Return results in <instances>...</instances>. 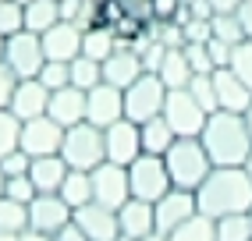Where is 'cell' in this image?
Returning <instances> with one entry per match:
<instances>
[{"label": "cell", "instance_id": "6da1fadb", "mask_svg": "<svg viewBox=\"0 0 252 241\" xmlns=\"http://www.w3.org/2000/svg\"><path fill=\"white\" fill-rule=\"evenodd\" d=\"M199 213L213 220L231 216V213H249L252 210V178L245 167H213L210 178L195 188Z\"/></svg>", "mask_w": 252, "mask_h": 241}, {"label": "cell", "instance_id": "7a4b0ae2", "mask_svg": "<svg viewBox=\"0 0 252 241\" xmlns=\"http://www.w3.org/2000/svg\"><path fill=\"white\" fill-rule=\"evenodd\" d=\"M199 139H203L213 167H245L249 152H252V135L245 124V114L213 110L206 117V128Z\"/></svg>", "mask_w": 252, "mask_h": 241}, {"label": "cell", "instance_id": "3957f363", "mask_svg": "<svg viewBox=\"0 0 252 241\" xmlns=\"http://www.w3.org/2000/svg\"><path fill=\"white\" fill-rule=\"evenodd\" d=\"M163 163H167V174H171V184L185 188V192H195L213 170V160L203 139H174L171 149L163 152Z\"/></svg>", "mask_w": 252, "mask_h": 241}, {"label": "cell", "instance_id": "277c9868", "mask_svg": "<svg viewBox=\"0 0 252 241\" xmlns=\"http://www.w3.org/2000/svg\"><path fill=\"white\" fill-rule=\"evenodd\" d=\"M61 156L71 170H96L107 160V139L103 128L89 124V120H78V124L64 128V142H61Z\"/></svg>", "mask_w": 252, "mask_h": 241}, {"label": "cell", "instance_id": "5b68a950", "mask_svg": "<svg viewBox=\"0 0 252 241\" xmlns=\"http://www.w3.org/2000/svg\"><path fill=\"white\" fill-rule=\"evenodd\" d=\"M163 99H167V85L160 82V75L157 71H142L125 89V117L135 120V124H146V120L163 114Z\"/></svg>", "mask_w": 252, "mask_h": 241}, {"label": "cell", "instance_id": "8992f818", "mask_svg": "<svg viewBox=\"0 0 252 241\" xmlns=\"http://www.w3.org/2000/svg\"><path fill=\"white\" fill-rule=\"evenodd\" d=\"M206 110L199 107V99L189 92V89H167V99H163V120L171 124V131L178 139H199L206 128Z\"/></svg>", "mask_w": 252, "mask_h": 241}, {"label": "cell", "instance_id": "52a82bcc", "mask_svg": "<svg viewBox=\"0 0 252 241\" xmlns=\"http://www.w3.org/2000/svg\"><path fill=\"white\" fill-rule=\"evenodd\" d=\"M128 188H131V199H146V202L163 199L174 188L163 156H149V152H142L139 160H131L128 163Z\"/></svg>", "mask_w": 252, "mask_h": 241}, {"label": "cell", "instance_id": "ba28073f", "mask_svg": "<svg viewBox=\"0 0 252 241\" xmlns=\"http://www.w3.org/2000/svg\"><path fill=\"white\" fill-rule=\"evenodd\" d=\"M4 64L11 67L14 75L22 78H36L39 67L46 64V54H43V39L36 36V32H14V36H7V46H4Z\"/></svg>", "mask_w": 252, "mask_h": 241}, {"label": "cell", "instance_id": "9c48e42d", "mask_svg": "<svg viewBox=\"0 0 252 241\" xmlns=\"http://www.w3.org/2000/svg\"><path fill=\"white\" fill-rule=\"evenodd\" d=\"M61 142H64V128L50 114L32 117V120H22V142H18V149H25L32 160L61 152Z\"/></svg>", "mask_w": 252, "mask_h": 241}, {"label": "cell", "instance_id": "30bf717a", "mask_svg": "<svg viewBox=\"0 0 252 241\" xmlns=\"http://www.w3.org/2000/svg\"><path fill=\"white\" fill-rule=\"evenodd\" d=\"M89 174H93V199H96V202L110 206V210H121V206L131 199V188H128V167L103 160L96 170H89Z\"/></svg>", "mask_w": 252, "mask_h": 241}, {"label": "cell", "instance_id": "8fae6325", "mask_svg": "<svg viewBox=\"0 0 252 241\" xmlns=\"http://www.w3.org/2000/svg\"><path fill=\"white\" fill-rule=\"evenodd\" d=\"M121 117H125V89L99 82L86 92V120L89 124L110 128L114 120H121Z\"/></svg>", "mask_w": 252, "mask_h": 241}, {"label": "cell", "instance_id": "7c38bea8", "mask_svg": "<svg viewBox=\"0 0 252 241\" xmlns=\"http://www.w3.org/2000/svg\"><path fill=\"white\" fill-rule=\"evenodd\" d=\"M103 139H107V160L110 163H121L128 167L131 160L142 156V135H139V124L135 120H114L110 128H103Z\"/></svg>", "mask_w": 252, "mask_h": 241}, {"label": "cell", "instance_id": "4fadbf2b", "mask_svg": "<svg viewBox=\"0 0 252 241\" xmlns=\"http://www.w3.org/2000/svg\"><path fill=\"white\" fill-rule=\"evenodd\" d=\"M82 231L89 234V241H117L121 238V223H117V210H110V206L103 202H86V206H78L75 216H71Z\"/></svg>", "mask_w": 252, "mask_h": 241}, {"label": "cell", "instance_id": "5bb4252c", "mask_svg": "<svg viewBox=\"0 0 252 241\" xmlns=\"http://www.w3.org/2000/svg\"><path fill=\"white\" fill-rule=\"evenodd\" d=\"M199 213V202L195 192H185V188H171L163 199L153 202V216H157V231L160 234H171L178 223H185L189 216Z\"/></svg>", "mask_w": 252, "mask_h": 241}, {"label": "cell", "instance_id": "9a60e30c", "mask_svg": "<svg viewBox=\"0 0 252 241\" xmlns=\"http://www.w3.org/2000/svg\"><path fill=\"white\" fill-rule=\"evenodd\" d=\"M75 210L61 195H36L29 202V227L46 231V234H57L64 223H71Z\"/></svg>", "mask_w": 252, "mask_h": 241}, {"label": "cell", "instance_id": "2e32d148", "mask_svg": "<svg viewBox=\"0 0 252 241\" xmlns=\"http://www.w3.org/2000/svg\"><path fill=\"white\" fill-rule=\"evenodd\" d=\"M39 39H43L46 60H68V64H71V60L82 54V25H75V22H57V25H50Z\"/></svg>", "mask_w": 252, "mask_h": 241}, {"label": "cell", "instance_id": "e0dca14e", "mask_svg": "<svg viewBox=\"0 0 252 241\" xmlns=\"http://www.w3.org/2000/svg\"><path fill=\"white\" fill-rule=\"evenodd\" d=\"M213 89H217V110L245 114L252 107V89L231 71V67H217L213 71Z\"/></svg>", "mask_w": 252, "mask_h": 241}, {"label": "cell", "instance_id": "ac0fdd59", "mask_svg": "<svg viewBox=\"0 0 252 241\" xmlns=\"http://www.w3.org/2000/svg\"><path fill=\"white\" fill-rule=\"evenodd\" d=\"M50 107V89L39 78H22L14 85V96H11V114L18 120H32V117H43Z\"/></svg>", "mask_w": 252, "mask_h": 241}, {"label": "cell", "instance_id": "d6986e66", "mask_svg": "<svg viewBox=\"0 0 252 241\" xmlns=\"http://www.w3.org/2000/svg\"><path fill=\"white\" fill-rule=\"evenodd\" d=\"M142 71H146V67H142L139 50L135 46H125V43H117V50L103 60V82L107 85H117V89H128V85L135 82Z\"/></svg>", "mask_w": 252, "mask_h": 241}, {"label": "cell", "instance_id": "ffe728a7", "mask_svg": "<svg viewBox=\"0 0 252 241\" xmlns=\"http://www.w3.org/2000/svg\"><path fill=\"white\" fill-rule=\"evenodd\" d=\"M46 114L54 117L61 128H71V124H78V120H86V89H78V85L54 89V92H50Z\"/></svg>", "mask_w": 252, "mask_h": 241}, {"label": "cell", "instance_id": "44dd1931", "mask_svg": "<svg viewBox=\"0 0 252 241\" xmlns=\"http://www.w3.org/2000/svg\"><path fill=\"white\" fill-rule=\"evenodd\" d=\"M117 223H121V238L139 241L146 234L157 231V216H153V202L146 199H128L121 210H117Z\"/></svg>", "mask_w": 252, "mask_h": 241}, {"label": "cell", "instance_id": "7402d4cb", "mask_svg": "<svg viewBox=\"0 0 252 241\" xmlns=\"http://www.w3.org/2000/svg\"><path fill=\"white\" fill-rule=\"evenodd\" d=\"M68 170L71 167L64 163V156L54 152V156H36V160H32L29 178H32V184H36L39 195H57L61 184H64V178H68Z\"/></svg>", "mask_w": 252, "mask_h": 241}, {"label": "cell", "instance_id": "603a6c76", "mask_svg": "<svg viewBox=\"0 0 252 241\" xmlns=\"http://www.w3.org/2000/svg\"><path fill=\"white\" fill-rule=\"evenodd\" d=\"M157 75H160V82L167 85V89H185V85L192 82V64H189V57H185V46H167L163 50V60H160V67H157Z\"/></svg>", "mask_w": 252, "mask_h": 241}, {"label": "cell", "instance_id": "cb8c5ba5", "mask_svg": "<svg viewBox=\"0 0 252 241\" xmlns=\"http://www.w3.org/2000/svg\"><path fill=\"white\" fill-rule=\"evenodd\" d=\"M139 135H142V152H149V156H163V152L171 149V142L178 139L171 131V124L163 120V114L146 120V124H139Z\"/></svg>", "mask_w": 252, "mask_h": 241}, {"label": "cell", "instance_id": "d4e9b609", "mask_svg": "<svg viewBox=\"0 0 252 241\" xmlns=\"http://www.w3.org/2000/svg\"><path fill=\"white\" fill-rule=\"evenodd\" d=\"M114 50H117V36H114L110 29H103V25L82 29V54H86V57H93V60L103 64Z\"/></svg>", "mask_w": 252, "mask_h": 241}, {"label": "cell", "instance_id": "484cf974", "mask_svg": "<svg viewBox=\"0 0 252 241\" xmlns=\"http://www.w3.org/2000/svg\"><path fill=\"white\" fill-rule=\"evenodd\" d=\"M22 11H25V29L36 32V36H43L50 25L61 22V0H32Z\"/></svg>", "mask_w": 252, "mask_h": 241}, {"label": "cell", "instance_id": "4316f807", "mask_svg": "<svg viewBox=\"0 0 252 241\" xmlns=\"http://www.w3.org/2000/svg\"><path fill=\"white\" fill-rule=\"evenodd\" d=\"M167 241H217V220L206 216V213H195L185 223H178V227L167 234Z\"/></svg>", "mask_w": 252, "mask_h": 241}, {"label": "cell", "instance_id": "83f0119b", "mask_svg": "<svg viewBox=\"0 0 252 241\" xmlns=\"http://www.w3.org/2000/svg\"><path fill=\"white\" fill-rule=\"evenodd\" d=\"M57 195L68 202L71 210L93 202V174H89V170H68V178H64V184H61Z\"/></svg>", "mask_w": 252, "mask_h": 241}, {"label": "cell", "instance_id": "f1b7e54d", "mask_svg": "<svg viewBox=\"0 0 252 241\" xmlns=\"http://www.w3.org/2000/svg\"><path fill=\"white\" fill-rule=\"evenodd\" d=\"M29 227V202H18L11 195H0V231H25Z\"/></svg>", "mask_w": 252, "mask_h": 241}, {"label": "cell", "instance_id": "f546056e", "mask_svg": "<svg viewBox=\"0 0 252 241\" xmlns=\"http://www.w3.org/2000/svg\"><path fill=\"white\" fill-rule=\"evenodd\" d=\"M103 82V64L99 60H93V57H86V54H78L75 60H71V85H78V89H93V85H99Z\"/></svg>", "mask_w": 252, "mask_h": 241}, {"label": "cell", "instance_id": "4dcf8cb0", "mask_svg": "<svg viewBox=\"0 0 252 241\" xmlns=\"http://www.w3.org/2000/svg\"><path fill=\"white\" fill-rule=\"evenodd\" d=\"M217 241H252L249 213H231V216L217 220Z\"/></svg>", "mask_w": 252, "mask_h": 241}, {"label": "cell", "instance_id": "1f68e13d", "mask_svg": "<svg viewBox=\"0 0 252 241\" xmlns=\"http://www.w3.org/2000/svg\"><path fill=\"white\" fill-rule=\"evenodd\" d=\"M210 29H213V39H224L231 46H238L245 39V29H242V18H238V11H231V14H213L210 18Z\"/></svg>", "mask_w": 252, "mask_h": 241}, {"label": "cell", "instance_id": "d6a6232c", "mask_svg": "<svg viewBox=\"0 0 252 241\" xmlns=\"http://www.w3.org/2000/svg\"><path fill=\"white\" fill-rule=\"evenodd\" d=\"M18 142H22V120L11 110H0V160L18 149Z\"/></svg>", "mask_w": 252, "mask_h": 241}, {"label": "cell", "instance_id": "836d02e7", "mask_svg": "<svg viewBox=\"0 0 252 241\" xmlns=\"http://www.w3.org/2000/svg\"><path fill=\"white\" fill-rule=\"evenodd\" d=\"M50 92L54 89H64V85H71V64L68 60H46L43 67H39V75H36Z\"/></svg>", "mask_w": 252, "mask_h": 241}, {"label": "cell", "instance_id": "e575fe53", "mask_svg": "<svg viewBox=\"0 0 252 241\" xmlns=\"http://www.w3.org/2000/svg\"><path fill=\"white\" fill-rule=\"evenodd\" d=\"M195 99H199V107H203L206 114H213L217 110V89H213V71L210 75H192V82L185 85Z\"/></svg>", "mask_w": 252, "mask_h": 241}, {"label": "cell", "instance_id": "d590c367", "mask_svg": "<svg viewBox=\"0 0 252 241\" xmlns=\"http://www.w3.org/2000/svg\"><path fill=\"white\" fill-rule=\"evenodd\" d=\"M25 29V11L18 0H0V36H14Z\"/></svg>", "mask_w": 252, "mask_h": 241}, {"label": "cell", "instance_id": "8d00e7d4", "mask_svg": "<svg viewBox=\"0 0 252 241\" xmlns=\"http://www.w3.org/2000/svg\"><path fill=\"white\" fill-rule=\"evenodd\" d=\"M227 67L252 89V39H242L238 46H234V54H231V64H227Z\"/></svg>", "mask_w": 252, "mask_h": 241}, {"label": "cell", "instance_id": "74e56055", "mask_svg": "<svg viewBox=\"0 0 252 241\" xmlns=\"http://www.w3.org/2000/svg\"><path fill=\"white\" fill-rule=\"evenodd\" d=\"M181 11H185V0H149V18H153V25L181 22Z\"/></svg>", "mask_w": 252, "mask_h": 241}, {"label": "cell", "instance_id": "f35d334b", "mask_svg": "<svg viewBox=\"0 0 252 241\" xmlns=\"http://www.w3.org/2000/svg\"><path fill=\"white\" fill-rule=\"evenodd\" d=\"M185 57H189L195 75H210L213 71V57H210V46L206 43H185Z\"/></svg>", "mask_w": 252, "mask_h": 241}, {"label": "cell", "instance_id": "ab89813d", "mask_svg": "<svg viewBox=\"0 0 252 241\" xmlns=\"http://www.w3.org/2000/svg\"><path fill=\"white\" fill-rule=\"evenodd\" d=\"M89 14H93L89 0H61V22H75V25L86 29L89 25Z\"/></svg>", "mask_w": 252, "mask_h": 241}, {"label": "cell", "instance_id": "60d3db41", "mask_svg": "<svg viewBox=\"0 0 252 241\" xmlns=\"http://www.w3.org/2000/svg\"><path fill=\"white\" fill-rule=\"evenodd\" d=\"M181 36H185V43H210V36H213L210 18H181Z\"/></svg>", "mask_w": 252, "mask_h": 241}, {"label": "cell", "instance_id": "b9f144b4", "mask_svg": "<svg viewBox=\"0 0 252 241\" xmlns=\"http://www.w3.org/2000/svg\"><path fill=\"white\" fill-rule=\"evenodd\" d=\"M4 195L11 199H18V202H32L39 192H36V184H32L29 174H18V178H7V188H4Z\"/></svg>", "mask_w": 252, "mask_h": 241}, {"label": "cell", "instance_id": "7bdbcfd3", "mask_svg": "<svg viewBox=\"0 0 252 241\" xmlns=\"http://www.w3.org/2000/svg\"><path fill=\"white\" fill-rule=\"evenodd\" d=\"M29 167H32V156L25 149H14V152H7L4 160H0V170H4L7 178H18V174H29Z\"/></svg>", "mask_w": 252, "mask_h": 241}, {"label": "cell", "instance_id": "ee69618b", "mask_svg": "<svg viewBox=\"0 0 252 241\" xmlns=\"http://www.w3.org/2000/svg\"><path fill=\"white\" fill-rule=\"evenodd\" d=\"M14 85H18V75L11 71V67L0 60V110L11 107V96H14Z\"/></svg>", "mask_w": 252, "mask_h": 241}, {"label": "cell", "instance_id": "f6af8a7d", "mask_svg": "<svg viewBox=\"0 0 252 241\" xmlns=\"http://www.w3.org/2000/svg\"><path fill=\"white\" fill-rule=\"evenodd\" d=\"M206 46H210V57H213V71H217V67H227V64H231V54H234V46H231V43L210 36Z\"/></svg>", "mask_w": 252, "mask_h": 241}, {"label": "cell", "instance_id": "bcb514c9", "mask_svg": "<svg viewBox=\"0 0 252 241\" xmlns=\"http://www.w3.org/2000/svg\"><path fill=\"white\" fill-rule=\"evenodd\" d=\"M54 238H57V241H89V234L82 231L75 220H71V223H64V227H61V231H57Z\"/></svg>", "mask_w": 252, "mask_h": 241}, {"label": "cell", "instance_id": "7dc6e473", "mask_svg": "<svg viewBox=\"0 0 252 241\" xmlns=\"http://www.w3.org/2000/svg\"><path fill=\"white\" fill-rule=\"evenodd\" d=\"M238 18H242V29H245V39H252V0L238 7Z\"/></svg>", "mask_w": 252, "mask_h": 241}, {"label": "cell", "instance_id": "c3c4849f", "mask_svg": "<svg viewBox=\"0 0 252 241\" xmlns=\"http://www.w3.org/2000/svg\"><path fill=\"white\" fill-rule=\"evenodd\" d=\"M22 241H57V238L46 234V231H36V227H25L22 231Z\"/></svg>", "mask_w": 252, "mask_h": 241}, {"label": "cell", "instance_id": "681fc988", "mask_svg": "<svg viewBox=\"0 0 252 241\" xmlns=\"http://www.w3.org/2000/svg\"><path fill=\"white\" fill-rule=\"evenodd\" d=\"M0 241H22L18 231H0Z\"/></svg>", "mask_w": 252, "mask_h": 241}, {"label": "cell", "instance_id": "f907efd6", "mask_svg": "<svg viewBox=\"0 0 252 241\" xmlns=\"http://www.w3.org/2000/svg\"><path fill=\"white\" fill-rule=\"evenodd\" d=\"M139 241H167V234H160V231H153V234H146V238H139Z\"/></svg>", "mask_w": 252, "mask_h": 241}, {"label": "cell", "instance_id": "816d5d0a", "mask_svg": "<svg viewBox=\"0 0 252 241\" xmlns=\"http://www.w3.org/2000/svg\"><path fill=\"white\" fill-rule=\"evenodd\" d=\"M4 188H7V174L0 170V195H4Z\"/></svg>", "mask_w": 252, "mask_h": 241}, {"label": "cell", "instance_id": "f5cc1de1", "mask_svg": "<svg viewBox=\"0 0 252 241\" xmlns=\"http://www.w3.org/2000/svg\"><path fill=\"white\" fill-rule=\"evenodd\" d=\"M245 124H249V135H252V107L245 110Z\"/></svg>", "mask_w": 252, "mask_h": 241}, {"label": "cell", "instance_id": "db71d44e", "mask_svg": "<svg viewBox=\"0 0 252 241\" xmlns=\"http://www.w3.org/2000/svg\"><path fill=\"white\" fill-rule=\"evenodd\" d=\"M4 46H7V36H0V60H4Z\"/></svg>", "mask_w": 252, "mask_h": 241}, {"label": "cell", "instance_id": "11a10c76", "mask_svg": "<svg viewBox=\"0 0 252 241\" xmlns=\"http://www.w3.org/2000/svg\"><path fill=\"white\" fill-rule=\"evenodd\" d=\"M245 170H249V178H252V152H249V160H245Z\"/></svg>", "mask_w": 252, "mask_h": 241}, {"label": "cell", "instance_id": "9f6ffc18", "mask_svg": "<svg viewBox=\"0 0 252 241\" xmlns=\"http://www.w3.org/2000/svg\"><path fill=\"white\" fill-rule=\"evenodd\" d=\"M18 4H22V7H25V4H32V0H18Z\"/></svg>", "mask_w": 252, "mask_h": 241}, {"label": "cell", "instance_id": "6f0895ef", "mask_svg": "<svg viewBox=\"0 0 252 241\" xmlns=\"http://www.w3.org/2000/svg\"><path fill=\"white\" fill-rule=\"evenodd\" d=\"M249 220H252V210H249Z\"/></svg>", "mask_w": 252, "mask_h": 241}, {"label": "cell", "instance_id": "680465c9", "mask_svg": "<svg viewBox=\"0 0 252 241\" xmlns=\"http://www.w3.org/2000/svg\"><path fill=\"white\" fill-rule=\"evenodd\" d=\"M242 4H245V0H242Z\"/></svg>", "mask_w": 252, "mask_h": 241}]
</instances>
